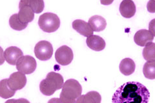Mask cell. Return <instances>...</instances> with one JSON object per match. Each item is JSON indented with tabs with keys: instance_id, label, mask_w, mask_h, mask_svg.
Segmentation results:
<instances>
[{
	"instance_id": "obj_1",
	"label": "cell",
	"mask_w": 155,
	"mask_h": 103,
	"mask_svg": "<svg viewBox=\"0 0 155 103\" xmlns=\"http://www.w3.org/2000/svg\"><path fill=\"white\" fill-rule=\"evenodd\" d=\"M150 93L138 82H127L120 86L113 96L114 103H147Z\"/></svg>"
},
{
	"instance_id": "obj_2",
	"label": "cell",
	"mask_w": 155,
	"mask_h": 103,
	"mask_svg": "<svg viewBox=\"0 0 155 103\" xmlns=\"http://www.w3.org/2000/svg\"><path fill=\"white\" fill-rule=\"evenodd\" d=\"M82 88L80 82L75 79H68L62 87L60 95V99L58 102L64 103H74L78 97L81 95Z\"/></svg>"
},
{
	"instance_id": "obj_3",
	"label": "cell",
	"mask_w": 155,
	"mask_h": 103,
	"mask_svg": "<svg viewBox=\"0 0 155 103\" xmlns=\"http://www.w3.org/2000/svg\"><path fill=\"white\" fill-rule=\"evenodd\" d=\"M64 84V78L60 73L51 72L47 75L45 79L41 81L40 89L43 95L50 96L62 88Z\"/></svg>"
},
{
	"instance_id": "obj_4",
	"label": "cell",
	"mask_w": 155,
	"mask_h": 103,
	"mask_svg": "<svg viewBox=\"0 0 155 103\" xmlns=\"http://www.w3.org/2000/svg\"><path fill=\"white\" fill-rule=\"evenodd\" d=\"M38 25L43 32L52 33L59 28L60 20L56 14L47 12L42 14L39 18Z\"/></svg>"
},
{
	"instance_id": "obj_5",
	"label": "cell",
	"mask_w": 155,
	"mask_h": 103,
	"mask_svg": "<svg viewBox=\"0 0 155 103\" xmlns=\"http://www.w3.org/2000/svg\"><path fill=\"white\" fill-rule=\"evenodd\" d=\"M37 63L35 59L31 56H23L16 63V68L25 74H31L36 69Z\"/></svg>"
},
{
	"instance_id": "obj_6",
	"label": "cell",
	"mask_w": 155,
	"mask_h": 103,
	"mask_svg": "<svg viewBox=\"0 0 155 103\" xmlns=\"http://www.w3.org/2000/svg\"><path fill=\"white\" fill-rule=\"evenodd\" d=\"M35 53L39 60L47 61L50 60L53 53L52 44L47 41H39L35 46Z\"/></svg>"
},
{
	"instance_id": "obj_7",
	"label": "cell",
	"mask_w": 155,
	"mask_h": 103,
	"mask_svg": "<svg viewBox=\"0 0 155 103\" xmlns=\"http://www.w3.org/2000/svg\"><path fill=\"white\" fill-rule=\"evenodd\" d=\"M74 54L72 49L66 45L60 47L55 53V59L58 64L67 66L73 60Z\"/></svg>"
},
{
	"instance_id": "obj_8",
	"label": "cell",
	"mask_w": 155,
	"mask_h": 103,
	"mask_svg": "<svg viewBox=\"0 0 155 103\" xmlns=\"http://www.w3.org/2000/svg\"><path fill=\"white\" fill-rule=\"evenodd\" d=\"M29 0H20L19 4L18 17L23 23L32 22L35 18V12L29 5Z\"/></svg>"
},
{
	"instance_id": "obj_9",
	"label": "cell",
	"mask_w": 155,
	"mask_h": 103,
	"mask_svg": "<svg viewBox=\"0 0 155 103\" xmlns=\"http://www.w3.org/2000/svg\"><path fill=\"white\" fill-rule=\"evenodd\" d=\"M27 77L25 73L21 72H14L7 79L8 85L11 89L14 91L21 90L27 84Z\"/></svg>"
},
{
	"instance_id": "obj_10",
	"label": "cell",
	"mask_w": 155,
	"mask_h": 103,
	"mask_svg": "<svg viewBox=\"0 0 155 103\" xmlns=\"http://www.w3.org/2000/svg\"><path fill=\"white\" fill-rule=\"evenodd\" d=\"M23 55L22 50L16 47H10L4 52L5 60L11 65H16L18 60Z\"/></svg>"
},
{
	"instance_id": "obj_11",
	"label": "cell",
	"mask_w": 155,
	"mask_h": 103,
	"mask_svg": "<svg viewBox=\"0 0 155 103\" xmlns=\"http://www.w3.org/2000/svg\"><path fill=\"white\" fill-rule=\"evenodd\" d=\"M153 40L154 36L149 31L145 29H142L137 31L134 36L135 43L140 47H145L147 43L152 42Z\"/></svg>"
},
{
	"instance_id": "obj_12",
	"label": "cell",
	"mask_w": 155,
	"mask_h": 103,
	"mask_svg": "<svg viewBox=\"0 0 155 103\" xmlns=\"http://www.w3.org/2000/svg\"><path fill=\"white\" fill-rule=\"evenodd\" d=\"M72 25L74 30L83 36L87 37L93 34L94 31L89 23H87L81 19H76L72 22Z\"/></svg>"
},
{
	"instance_id": "obj_13",
	"label": "cell",
	"mask_w": 155,
	"mask_h": 103,
	"mask_svg": "<svg viewBox=\"0 0 155 103\" xmlns=\"http://www.w3.org/2000/svg\"><path fill=\"white\" fill-rule=\"evenodd\" d=\"M86 43L89 48L96 52L103 50L105 47V41L104 39L94 34L87 37Z\"/></svg>"
},
{
	"instance_id": "obj_14",
	"label": "cell",
	"mask_w": 155,
	"mask_h": 103,
	"mask_svg": "<svg viewBox=\"0 0 155 103\" xmlns=\"http://www.w3.org/2000/svg\"><path fill=\"white\" fill-rule=\"evenodd\" d=\"M120 12L125 18H130L136 13V5L132 0H123L120 5Z\"/></svg>"
},
{
	"instance_id": "obj_15",
	"label": "cell",
	"mask_w": 155,
	"mask_h": 103,
	"mask_svg": "<svg viewBox=\"0 0 155 103\" xmlns=\"http://www.w3.org/2000/svg\"><path fill=\"white\" fill-rule=\"evenodd\" d=\"M120 72L124 76H130L135 71L136 65L134 61L130 58H125L120 64Z\"/></svg>"
},
{
	"instance_id": "obj_16",
	"label": "cell",
	"mask_w": 155,
	"mask_h": 103,
	"mask_svg": "<svg viewBox=\"0 0 155 103\" xmlns=\"http://www.w3.org/2000/svg\"><path fill=\"white\" fill-rule=\"evenodd\" d=\"M89 24L94 32H101L106 28L107 22L105 18L100 16H93L89 19Z\"/></svg>"
},
{
	"instance_id": "obj_17",
	"label": "cell",
	"mask_w": 155,
	"mask_h": 103,
	"mask_svg": "<svg viewBox=\"0 0 155 103\" xmlns=\"http://www.w3.org/2000/svg\"><path fill=\"white\" fill-rule=\"evenodd\" d=\"M101 97L98 92L91 91L85 95H81L76 100L77 103H100Z\"/></svg>"
},
{
	"instance_id": "obj_18",
	"label": "cell",
	"mask_w": 155,
	"mask_h": 103,
	"mask_svg": "<svg viewBox=\"0 0 155 103\" xmlns=\"http://www.w3.org/2000/svg\"><path fill=\"white\" fill-rule=\"evenodd\" d=\"M16 91L12 90L8 85L7 79L0 81V97L3 99H8L13 97Z\"/></svg>"
},
{
	"instance_id": "obj_19",
	"label": "cell",
	"mask_w": 155,
	"mask_h": 103,
	"mask_svg": "<svg viewBox=\"0 0 155 103\" xmlns=\"http://www.w3.org/2000/svg\"><path fill=\"white\" fill-rule=\"evenodd\" d=\"M143 57L147 61L155 60V43L149 42L146 44L143 50Z\"/></svg>"
},
{
	"instance_id": "obj_20",
	"label": "cell",
	"mask_w": 155,
	"mask_h": 103,
	"mask_svg": "<svg viewBox=\"0 0 155 103\" xmlns=\"http://www.w3.org/2000/svg\"><path fill=\"white\" fill-rule=\"evenodd\" d=\"M9 24L12 29L18 31L24 30L28 26V23H23L20 21L18 17V14H14L10 18Z\"/></svg>"
},
{
	"instance_id": "obj_21",
	"label": "cell",
	"mask_w": 155,
	"mask_h": 103,
	"mask_svg": "<svg viewBox=\"0 0 155 103\" xmlns=\"http://www.w3.org/2000/svg\"><path fill=\"white\" fill-rule=\"evenodd\" d=\"M145 77L149 79H155V60L149 61L145 63L143 68Z\"/></svg>"
},
{
	"instance_id": "obj_22",
	"label": "cell",
	"mask_w": 155,
	"mask_h": 103,
	"mask_svg": "<svg viewBox=\"0 0 155 103\" xmlns=\"http://www.w3.org/2000/svg\"><path fill=\"white\" fill-rule=\"evenodd\" d=\"M29 5L36 14L41 13L44 9V2L43 0H29Z\"/></svg>"
},
{
	"instance_id": "obj_23",
	"label": "cell",
	"mask_w": 155,
	"mask_h": 103,
	"mask_svg": "<svg viewBox=\"0 0 155 103\" xmlns=\"http://www.w3.org/2000/svg\"><path fill=\"white\" fill-rule=\"evenodd\" d=\"M147 9L150 13H155V0H149L147 4Z\"/></svg>"
},
{
	"instance_id": "obj_24",
	"label": "cell",
	"mask_w": 155,
	"mask_h": 103,
	"mask_svg": "<svg viewBox=\"0 0 155 103\" xmlns=\"http://www.w3.org/2000/svg\"><path fill=\"white\" fill-rule=\"evenodd\" d=\"M149 31L155 36V19H152L149 24Z\"/></svg>"
},
{
	"instance_id": "obj_25",
	"label": "cell",
	"mask_w": 155,
	"mask_h": 103,
	"mask_svg": "<svg viewBox=\"0 0 155 103\" xmlns=\"http://www.w3.org/2000/svg\"><path fill=\"white\" fill-rule=\"evenodd\" d=\"M114 0H100L101 4L104 5H109L112 4Z\"/></svg>"
}]
</instances>
